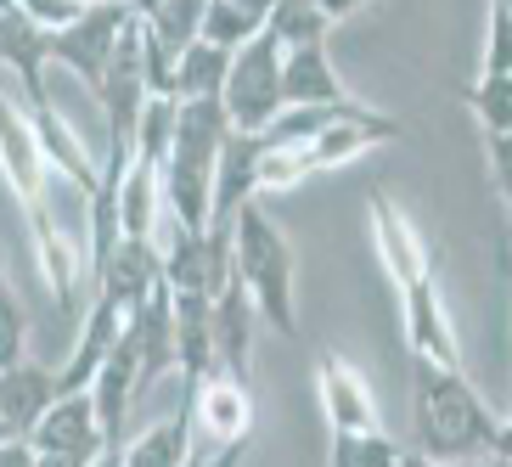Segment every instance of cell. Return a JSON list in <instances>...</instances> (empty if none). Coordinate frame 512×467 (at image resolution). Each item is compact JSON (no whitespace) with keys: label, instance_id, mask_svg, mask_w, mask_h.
Listing matches in <instances>:
<instances>
[{"label":"cell","instance_id":"1","mask_svg":"<svg viewBox=\"0 0 512 467\" xmlns=\"http://www.w3.org/2000/svg\"><path fill=\"white\" fill-rule=\"evenodd\" d=\"M496 411L479 400V389L462 372L417 361L411 372V428H417V451L434 462H490L496 445Z\"/></svg>","mask_w":512,"mask_h":467},{"label":"cell","instance_id":"2","mask_svg":"<svg viewBox=\"0 0 512 467\" xmlns=\"http://www.w3.org/2000/svg\"><path fill=\"white\" fill-rule=\"evenodd\" d=\"M226 242H231V271L248 287L259 321H271L282 338H299V254H293L287 231L265 214L259 197L231 214Z\"/></svg>","mask_w":512,"mask_h":467},{"label":"cell","instance_id":"3","mask_svg":"<svg viewBox=\"0 0 512 467\" xmlns=\"http://www.w3.org/2000/svg\"><path fill=\"white\" fill-rule=\"evenodd\" d=\"M220 107H226L231 130H254V136H265L271 119L287 107L282 102V46H276L265 29H259L248 46L231 51L226 85H220Z\"/></svg>","mask_w":512,"mask_h":467},{"label":"cell","instance_id":"4","mask_svg":"<svg viewBox=\"0 0 512 467\" xmlns=\"http://www.w3.org/2000/svg\"><path fill=\"white\" fill-rule=\"evenodd\" d=\"M181 394H186V411H192V456L248 445V434H254V394H248L242 377L209 372L197 389H181Z\"/></svg>","mask_w":512,"mask_h":467},{"label":"cell","instance_id":"5","mask_svg":"<svg viewBox=\"0 0 512 467\" xmlns=\"http://www.w3.org/2000/svg\"><path fill=\"white\" fill-rule=\"evenodd\" d=\"M130 17H136V6H130V0L85 6L68 29L51 34V62H57V68H68V74H74L79 85L96 96V85H102V74H107V57H113V46H119V34L130 29Z\"/></svg>","mask_w":512,"mask_h":467},{"label":"cell","instance_id":"6","mask_svg":"<svg viewBox=\"0 0 512 467\" xmlns=\"http://www.w3.org/2000/svg\"><path fill=\"white\" fill-rule=\"evenodd\" d=\"M366 226H372L377 259H383V271H389V282L400 287V293H406L411 282H422V276H434V254H428L422 231L411 226V214L400 209L383 186L366 192Z\"/></svg>","mask_w":512,"mask_h":467},{"label":"cell","instance_id":"7","mask_svg":"<svg viewBox=\"0 0 512 467\" xmlns=\"http://www.w3.org/2000/svg\"><path fill=\"white\" fill-rule=\"evenodd\" d=\"M400 316H406V344L411 361L445 366V372H462V338H456L451 304L439 293V276H422L400 293Z\"/></svg>","mask_w":512,"mask_h":467},{"label":"cell","instance_id":"8","mask_svg":"<svg viewBox=\"0 0 512 467\" xmlns=\"http://www.w3.org/2000/svg\"><path fill=\"white\" fill-rule=\"evenodd\" d=\"M316 394H321V417H327L332 434H372V428H383L366 372L355 361H344L338 349L316 355Z\"/></svg>","mask_w":512,"mask_h":467},{"label":"cell","instance_id":"9","mask_svg":"<svg viewBox=\"0 0 512 467\" xmlns=\"http://www.w3.org/2000/svg\"><path fill=\"white\" fill-rule=\"evenodd\" d=\"M0 175H6V186L17 192V203H23L29 220L40 209H51L46 203V158H40L34 124H29V113H23V102L6 96V85H0Z\"/></svg>","mask_w":512,"mask_h":467},{"label":"cell","instance_id":"10","mask_svg":"<svg viewBox=\"0 0 512 467\" xmlns=\"http://www.w3.org/2000/svg\"><path fill=\"white\" fill-rule=\"evenodd\" d=\"M259 158H265V136L254 130H226L220 158H214V197H209V237H226L231 214L259 197Z\"/></svg>","mask_w":512,"mask_h":467},{"label":"cell","instance_id":"11","mask_svg":"<svg viewBox=\"0 0 512 467\" xmlns=\"http://www.w3.org/2000/svg\"><path fill=\"white\" fill-rule=\"evenodd\" d=\"M158 282H164V259H158V242H147V237H119V248L91 271L96 299H107L124 321L147 304V293Z\"/></svg>","mask_w":512,"mask_h":467},{"label":"cell","instance_id":"12","mask_svg":"<svg viewBox=\"0 0 512 467\" xmlns=\"http://www.w3.org/2000/svg\"><path fill=\"white\" fill-rule=\"evenodd\" d=\"M29 451L34 456H79V462H96L107 451L102 422H96L91 389L79 394H57V406L29 428Z\"/></svg>","mask_w":512,"mask_h":467},{"label":"cell","instance_id":"13","mask_svg":"<svg viewBox=\"0 0 512 467\" xmlns=\"http://www.w3.org/2000/svg\"><path fill=\"white\" fill-rule=\"evenodd\" d=\"M29 226H34V265H40V276H46L57 310L68 316V310H74V287L91 282V254H85V242L79 237L62 231V220L51 209H40Z\"/></svg>","mask_w":512,"mask_h":467},{"label":"cell","instance_id":"14","mask_svg":"<svg viewBox=\"0 0 512 467\" xmlns=\"http://www.w3.org/2000/svg\"><path fill=\"white\" fill-rule=\"evenodd\" d=\"M254 299L248 287L237 282V271L220 282L214 293V372L226 377H242L248 383V361H254Z\"/></svg>","mask_w":512,"mask_h":467},{"label":"cell","instance_id":"15","mask_svg":"<svg viewBox=\"0 0 512 467\" xmlns=\"http://www.w3.org/2000/svg\"><path fill=\"white\" fill-rule=\"evenodd\" d=\"M0 62L12 68L17 79H23V107H46L51 102V34L40 29V23H29V17L17 12H0Z\"/></svg>","mask_w":512,"mask_h":467},{"label":"cell","instance_id":"16","mask_svg":"<svg viewBox=\"0 0 512 467\" xmlns=\"http://www.w3.org/2000/svg\"><path fill=\"white\" fill-rule=\"evenodd\" d=\"M57 366L34 361V355H23L17 366H6L0 372V422H6V434L29 439V428L40 417H46L51 406H57Z\"/></svg>","mask_w":512,"mask_h":467},{"label":"cell","instance_id":"17","mask_svg":"<svg viewBox=\"0 0 512 467\" xmlns=\"http://www.w3.org/2000/svg\"><path fill=\"white\" fill-rule=\"evenodd\" d=\"M169 310H175V372H181V389H197L214 372V299L169 287Z\"/></svg>","mask_w":512,"mask_h":467},{"label":"cell","instance_id":"18","mask_svg":"<svg viewBox=\"0 0 512 467\" xmlns=\"http://www.w3.org/2000/svg\"><path fill=\"white\" fill-rule=\"evenodd\" d=\"M130 344H136V361H141V394L158 383L164 372H175V310H169V282H158L147 293L136 316L124 321Z\"/></svg>","mask_w":512,"mask_h":467},{"label":"cell","instance_id":"19","mask_svg":"<svg viewBox=\"0 0 512 467\" xmlns=\"http://www.w3.org/2000/svg\"><path fill=\"white\" fill-rule=\"evenodd\" d=\"M119 327H124L119 310H113L107 299H91V310H85V321H79L74 349H68V366H57V389L62 394L91 389V377L102 372V361L113 355V344H119Z\"/></svg>","mask_w":512,"mask_h":467},{"label":"cell","instance_id":"20","mask_svg":"<svg viewBox=\"0 0 512 467\" xmlns=\"http://www.w3.org/2000/svg\"><path fill=\"white\" fill-rule=\"evenodd\" d=\"M23 113H29V124H34V141H40V158H46V169H62V175L79 186V192L91 197V186H96V158L85 152V141L74 136V124L57 113V102L23 107Z\"/></svg>","mask_w":512,"mask_h":467},{"label":"cell","instance_id":"21","mask_svg":"<svg viewBox=\"0 0 512 467\" xmlns=\"http://www.w3.org/2000/svg\"><path fill=\"white\" fill-rule=\"evenodd\" d=\"M282 102L287 107H310V102H349L344 79L327 57V40L316 46H293L282 51Z\"/></svg>","mask_w":512,"mask_h":467},{"label":"cell","instance_id":"22","mask_svg":"<svg viewBox=\"0 0 512 467\" xmlns=\"http://www.w3.org/2000/svg\"><path fill=\"white\" fill-rule=\"evenodd\" d=\"M119 462L124 467H186L192 462V411H186V394L164 422H152L147 434H136L124 445Z\"/></svg>","mask_w":512,"mask_h":467},{"label":"cell","instance_id":"23","mask_svg":"<svg viewBox=\"0 0 512 467\" xmlns=\"http://www.w3.org/2000/svg\"><path fill=\"white\" fill-rule=\"evenodd\" d=\"M226 68H231V51L209 46V40H192L175 57V102H220Z\"/></svg>","mask_w":512,"mask_h":467},{"label":"cell","instance_id":"24","mask_svg":"<svg viewBox=\"0 0 512 467\" xmlns=\"http://www.w3.org/2000/svg\"><path fill=\"white\" fill-rule=\"evenodd\" d=\"M203 6L209 0H158L152 12H141V34H147L152 46H164L169 57H181L203 34Z\"/></svg>","mask_w":512,"mask_h":467},{"label":"cell","instance_id":"25","mask_svg":"<svg viewBox=\"0 0 512 467\" xmlns=\"http://www.w3.org/2000/svg\"><path fill=\"white\" fill-rule=\"evenodd\" d=\"M327 29H332V17L321 12L316 0H276L271 17H265V34H271L282 51L316 46V40H327Z\"/></svg>","mask_w":512,"mask_h":467},{"label":"cell","instance_id":"26","mask_svg":"<svg viewBox=\"0 0 512 467\" xmlns=\"http://www.w3.org/2000/svg\"><path fill=\"white\" fill-rule=\"evenodd\" d=\"M467 113L479 119L484 136H501V130H512V74H479L473 85L462 91Z\"/></svg>","mask_w":512,"mask_h":467},{"label":"cell","instance_id":"27","mask_svg":"<svg viewBox=\"0 0 512 467\" xmlns=\"http://www.w3.org/2000/svg\"><path fill=\"white\" fill-rule=\"evenodd\" d=\"M265 29L248 6H237V0H209L203 6V34L197 40H209V46H220V51H237V46H248L254 34Z\"/></svg>","mask_w":512,"mask_h":467},{"label":"cell","instance_id":"28","mask_svg":"<svg viewBox=\"0 0 512 467\" xmlns=\"http://www.w3.org/2000/svg\"><path fill=\"white\" fill-rule=\"evenodd\" d=\"M400 462V445H394L383 428L372 434H332L327 439V467H394Z\"/></svg>","mask_w":512,"mask_h":467},{"label":"cell","instance_id":"29","mask_svg":"<svg viewBox=\"0 0 512 467\" xmlns=\"http://www.w3.org/2000/svg\"><path fill=\"white\" fill-rule=\"evenodd\" d=\"M316 169L304 158V147H271L265 141V158H259V192H293L299 181H310Z\"/></svg>","mask_w":512,"mask_h":467},{"label":"cell","instance_id":"30","mask_svg":"<svg viewBox=\"0 0 512 467\" xmlns=\"http://www.w3.org/2000/svg\"><path fill=\"white\" fill-rule=\"evenodd\" d=\"M23 355H29V316H23L12 287H0V372L17 366Z\"/></svg>","mask_w":512,"mask_h":467},{"label":"cell","instance_id":"31","mask_svg":"<svg viewBox=\"0 0 512 467\" xmlns=\"http://www.w3.org/2000/svg\"><path fill=\"white\" fill-rule=\"evenodd\" d=\"M479 74H512V12L490 0V23H484V62Z\"/></svg>","mask_w":512,"mask_h":467},{"label":"cell","instance_id":"32","mask_svg":"<svg viewBox=\"0 0 512 467\" xmlns=\"http://www.w3.org/2000/svg\"><path fill=\"white\" fill-rule=\"evenodd\" d=\"M17 12L29 17V23H40L46 34H57V29H68L79 12H85V0H12Z\"/></svg>","mask_w":512,"mask_h":467},{"label":"cell","instance_id":"33","mask_svg":"<svg viewBox=\"0 0 512 467\" xmlns=\"http://www.w3.org/2000/svg\"><path fill=\"white\" fill-rule=\"evenodd\" d=\"M484 164H490V181H496V192H501V209L512 214V130L484 136Z\"/></svg>","mask_w":512,"mask_h":467},{"label":"cell","instance_id":"34","mask_svg":"<svg viewBox=\"0 0 512 467\" xmlns=\"http://www.w3.org/2000/svg\"><path fill=\"white\" fill-rule=\"evenodd\" d=\"M0 467H34V451H29V439H0Z\"/></svg>","mask_w":512,"mask_h":467},{"label":"cell","instance_id":"35","mask_svg":"<svg viewBox=\"0 0 512 467\" xmlns=\"http://www.w3.org/2000/svg\"><path fill=\"white\" fill-rule=\"evenodd\" d=\"M248 462V445H231V451H214V456H192L186 467H242Z\"/></svg>","mask_w":512,"mask_h":467},{"label":"cell","instance_id":"36","mask_svg":"<svg viewBox=\"0 0 512 467\" xmlns=\"http://www.w3.org/2000/svg\"><path fill=\"white\" fill-rule=\"evenodd\" d=\"M490 462L512 467V417H501V422H496V445H490Z\"/></svg>","mask_w":512,"mask_h":467},{"label":"cell","instance_id":"37","mask_svg":"<svg viewBox=\"0 0 512 467\" xmlns=\"http://www.w3.org/2000/svg\"><path fill=\"white\" fill-rule=\"evenodd\" d=\"M394 467H462V462H434V456H422V451H400ZM484 467H501V462H484Z\"/></svg>","mask_w":512,"mask_h":467},{"label":"cell","instance_id":"38","mask_svg":"<svg viewBox=\"0 0 512 467\" xmlns=\"http://www.w3.org/2000/svg\"><path fill=\"white\" fill-rule=\"evenodd\" d=\"M316 6H321V12L332 17V23H338V17H349V12H361L366 0H316Z\"/></svg>","mask_w":512,"mask_h":467},{"label":"cell","instance_id":"39","mask_svg":"<svg viewBox=\"0 0 512 467\" xmlns=\"http://www.w3.org/2000/svg\"><path fill=\"white\" fill-rule=\"evenodd\" d=\"M91 467H124V462H119V451H102V456H96Z\"/></svg>","mask_w":512,"mask_h":467},{"label":"cell","instance_id":"40","mask_svg":"<svg viewBox=\"0 0 512 467\" xmlns=\"http://www.w3.org/2000/svg\"><path fill=\"white\" fill-rule=\"evenodd\" d=\"M130 6H136V17H141V12H152V6H158V0H130Z\"/></svg>","mask_w":512,"mask_h":467},{"label":"cell","instance_id":"41","mask_svg":"<svg viewBox=\"0 0 512 467\" xmlns=\"http://www.w3.org/2000/svg\"><path fill=\"white\" fill-rule=\"evenodd\" d=\"M0 439H12V434H6V422H0Z\"/></svg>","mask_w":512,"mask_h":467},{"label":"cell","instance_id":"42","mask_svg":"<svg viewBox=\"0 0 512 467\" xmlns=\"http://www.w3.org/2000/svg\"><path fill=\"white\" fill-rule=\"evenodd\" d=\"M85 6H107V0H85Z\"/></svg>","mask_w":512,"mask_h":467},{"label":"cell","instance_id":"43","mask_svg":"<svg viewBox=\"0 0 512 467\" xmlns=\"http://www.w3.org/2000/svg\"><path fill=\"white\" fill-rule=\"evenodd\" d=\"M501 6H507V12H512V0H501Z\"/></svg>","mask_w":512,"mask_h":467},{"label":"cell","instance_id":"44","mask_svg":"<svg viewBox=\"0 0 512 467\" xmlns=\"http://www.w3.org/2000/svg\"><path fill=\"white\" fill-rule=\"evenodd\" d=\"M0 287H6V276H0Z\"/></svg>","mask_w":512,"mask_h":467}]
</instances>
